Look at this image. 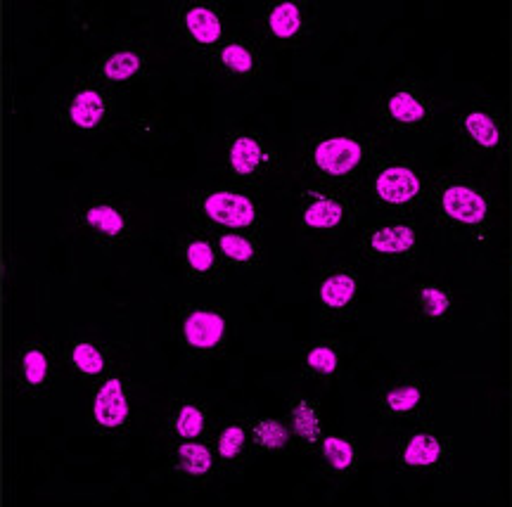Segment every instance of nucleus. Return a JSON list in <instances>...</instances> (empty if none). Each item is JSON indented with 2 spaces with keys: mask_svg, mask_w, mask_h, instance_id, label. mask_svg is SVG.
Here are the masks:
<instances>
[{
  "mask_svg": "<svg viewBox=\"0 0 512 507\" xmlns=\"http://www.w3.org/2000/svg\"><path fill=\"white\" fill-rule=\"evenodd\" d=\"M427 211L441 242L465 254H482L501 230V200L475 176L439 169L432 171Z\"/></svg>",
  "mask_w": 512,
  "mask_h": 507,
  "instance_id": "obj_1",
  "label": "nucleus"
},
{
  "mask_svg": "<svg viewBox=\"0 0 512 507\" xmlns=\"http://www.w3.org/2000/svg\"><path fill=\"white\" fill-rule=\"evenodd\" d=\"M430 190L432 171L418 154L382 147L358 190V200L375 216L420 218L430 204Z\"/></svg>",
  "mask_w": 512,
  "mask_h": 507,
  "instance_id": "obj_2",
  "label": "nucleus"
},
{
  "mask_svg": "<svg viewBox=\"0 0 512 507\" xmlns=\"http://www.w3.org/2000/svg\"><path fill=\"white\" fill-rule=\"evenodd\" d=\"M382 145L375 133L323 131L304 140L302 169L309 181L358 195Z\"/></svg>",
  "mask_w": 512,
  "mask_h": 507,
  "instance_id": "obj_3",
  "label": "nucleus"
},
{
  "mask_svg": "<svg viewBox=\"0 0 512 507\" xmlns=\"http://www.w3.org/2000/svg\"><path fill=\"white\" fill-rule=\"evenodd\" d=\"M439 121L441 98L422 81H394L377 102V126L387 138H427L437 131Z\"/></svg>",
  "mask_w": 512,
  "mask_h": 507,
  "instance_id": "obj_4",
  "label": "nucleus"
},
{
  "mask_svg": "<svg viewBox=\"0 0 512 507\" xmlns=\"http://www.w3.org/2000/svg\"><path fill=\"white\" fill-rule=\"evenodd\" d=\"M121 107V91L100 81L93 72L76 76L55 100V119L67 133L91 138L114 126Z\"/></svg>",
  "mask_w": 512,
  "mask_h": 507,
  "instance_id": "obj_5",
  "label": "nucleus"
},
{
  "mask_svg": "<svg viewBox=\"0 0 512 507\" xmlns=\"http://www.w3.org/2000/svg\"><path fill=\"white\" fill-rule=\"evenodd\" d=\"M425 249V226L420 218L373 216L354 240L358 261L373 268L411 266Z\"/></svg>",
  "mask_w": 512,
  "mask_h": 507,
  "instance_id": "obj_6",
  "label": "nucleus"
},
{
  "mask_svg": "<svg viewBox=\"0 0 512 507\" xmlns=\"http://www.w3.org/2000/svg\"><path fill=\"white\" fill-rule=\"evenodd\" d=\"M358 195L332 185L306 181L294 192V221L297 230L309 237H335L356 228L363 216Z\"/></svg>",
  "mask_w": 512,
  "mask_h": 507,
  "instance_id": "obj_7",
  "label": "nucleus"
},
{
  "mask_svg": "<svg viewBox=\"0 0 512 507\" xmlns=\"http://www.w3.org/2000/svg\"><path fill=\"white\" fill-rule=\"evenodd\" d=\"M283 169V152L266 133L238 126L223 136L221 171L226 183L261 190L273 183Z\"/></svg>",
  "mask_w": 512,
  "mask_h": 507,
  "instance_id": "obj_8",
  "label": "nucleus"
},
{
  "mask_svg": "<svg viewBox=\"0 0 512 507\" xmlns=\"http://www.w3.org/2000/svg\"><path fill=\"white\" fill-rule=\"evenodd\" d=\"M192 216L207 230H240L261 235L266 228L259 190L235 183L192 192Z\"/></svg>",
  "mask_w": 512,
  "mask_h": 507,
  "instance_id": "obj_9",
  "label": "nucleus"
},
{
  "mask_svg": "<svg viewBox=\"0 0 512 507\" xmlns=\"http://www.w3.org/2000/svg\"><path fill=\"white\" fill-rule=\"evenodd\" d=\"M451 131L456 150L470 162H498L508 152V112L501 100H472L453 117Z\"/></svg>",
  "mask_w": 512,
  "mask_h": 507,
  "instance_id": "obj_10",
  "label": "nucleus"
},
{
  "mask_svg": "<svg viewBox=\"0 0 512 507\" xmlns=\"http://www.w3.org/2000/svg\"><path fill=\"white\" fill-rule=\"evenodd\" d=\"M453 460V436L422 420L406 427L394 451V470L411 479H437Z\"/></svg>",
  "mask_w": 512,
  "mask_h": 507,
  "instance_id": "obj_11",
  "label": "nucleus"
},
{
  "mask_svg": "<svg viewBox=\"0 0 512 507\" xmlns=\"http://www.w3.org/2000/svg\"><path fill=\"white\" fill-rule=\"evenodd\" d=\"M434 406V382L420 370L389 377L375 394L377 420L387 427H411L427 420Z\"/></svg>",
  "mask_w": 512,
  "mask_h": 507,
  "instance_id": "obj_12",
  "label": "nucleus"
},
{
  "mask_svg": "<svg viewBox=\"0 0 512 507\" xmlns=\"http://www.w3.org/2000/svg\"><path fill=\"white\" fill-rule=\"evenodd\" d=\"M176 337L185 354L200 361L226 354L230 316L221 304H188L178 311Z\"/></svg>",
  "mask_w": 512,
  "mask_h": 507,
  "instance_id": "obj_13",
  "label": "nucleus"
},
{
  "mask_svg": "<svg viewBox=\"0 0 512 507\" xmlns=\"http://www.w3.org/2000/svg\"><path fill=\"white\" fill-rule=\"evenodd\" d=\"M311 297L323 325L354 318L363 297V275L351 263H328L313 278Z\"/></svg>",
  "mask_w": 512,
  "mask_h": 507,
  "instance_id": "obj_14",
  "label": "nucleus"
},
{
  "mask_svg": "<svg viewBox=\"0 0 512 507\" xmlns=\"http://www.w3.org/2000/svg\"><path fill=\"white\" fill-rule=\"evenodd\" d=\"M211 69L233 88L259 86L266 74V48L254 34H230L209 55Z\"/></svg>",
  "mask_w": 512,
  "mask_h": 507,
  "instance_id": "obj_15",
  "label": "nucleus"
},
{
  "mask_svg": "<svg viewBox=\"0 0 512 507\" xmlns=\"http://www.w3.org/2000/svg\"><path fill=\"white\" fill-rule=\"evenodd\" d=\"M174 24L185 46L207 57L230 36L226 5L214 0H188L176 5Z\"/></svg>",
  "mask_w": 512,
  "mask_h": 507,
  "instance_id": "obj_16",
  "label": "nucleus"
},
{
  "mask_svg": "<svg viewBox=\"0 0 512 507\" xmlns=\"http://www.w3.org/2000/svg\"><path fill=\"white\" fill-rule=\"evenodd\" d=\"M313 10L304 0H273L261 8L256 38L268 48H297L309 38Z\"/></svg>",
  "mask_w": 512,
  "mask_h": 507,
  "instance_id": "obj_17",
  "label": "nucleus"
},
{
  "mask_svg": "<svg viewBox=\"0 0 512 507\" xmlns=\"http://www.w3.org/2000/svg\"><path fill=\"white\" fill-rule=\"evenodd\" d=\"M88 422L98 434H124L133 422L131 387L121 372H107L95 382L91 403H88Z\"/></svg>",
  "mask_w": 512,
  "mask_h": 507,
  "instance_id": "obj_18",
  "label": "nucleus"
},
{
  "mask_svg": "<svg viewBox=\"0 0 512 507\" xmlns=\"http://www.w3.org/2000/svg\"><path fill=\"white\" fill-rule=\"evenodd\" d=\"M76 226L95 245H121L131 235V218L126 204L110 195H91L76 207Z\"/></svg>",
  "mask_w": 512,
  "mask_h": 507,
  "instance_id": "obj_19",
  "label": "nucleus"
},
{
  "mask_svg": "<svg viewBox=\"0 0 512 507\" xmlns=\"http://www.w3.org/2000/svg\"><path fill=\"white\" fill-rule=\"evenodd\" d=\"M12 382L19 394L43 396L57 382V361L53 349L38 339H27L12 356Z\"/></svg>",
  "mask_w": 512,
  "mask_h": 507,
  "instance_id": "obj_20",
  "label": "nucleus"
},
{
  "mask_svg": "<svg viewBox=\"0 0 512 507\" xmlns=\"http://www.w3.org/2000/svg\"><path fill=\"white\" fill-rule=\"evenodd\" d=\"M178 259H181L185 278L197 285H219L228 278L214 235L202 226L183 237L181 247H178Z\"/></svg>",
  "mask_w": 512,
  "mask_h": 507,
  "instance_id": "obj_21",
  "label": "nucleus"
},
{
  "mask_svg": "<svg viewBox=\"0 0 512 507\" xmlns=\"http://www.w3.org/2000/svg\"><path fill=\"white\" fill-rule=\"evenodd\" d=\"M166 465L171 479L185 486H204L219 477V460L211 439L171 441Z\"/></svg>",
  "mask_w": 512,
  "mask_h": 507,
  "instance_id": "obj_22",
  "label": "nucleus"
},
{
  "mask_svg": "<svg viewBox=\"0 0 512 507\" xmlns=\"http://www.w3.org/2000/svg\"><path fill=\"white\" fill-rule=\"evenodd\" d=\"M316 453L320 455V470H323L325 477L339 486L351 484L358 470H361L363 451L358 439H354L351 434H325Z\"/></svg>",
  "mask_w": 512,
  "mask_h": 507,
  "instance_id": "obj_23",
  "label": "nucleus"
},
{
  "mask_svg": "<svg viewBox=\"0 0 512 507\" xmlns=\"http://www.w3.org/2000/svg\"><path fill=\"white\" fill-rule=\"evenodd\" d=\"M219 247L221 261L228 273H254L264 266L266 252L261 235L240 230H209Z\"/></svg>",
  "mask_w": 512,
  "mask_h": 507,
  "instance_id": "obj_24",
  "label": "nucleus"
},
{
  "mask_svg": "<svg viewBox=\"0 0 512 507\" xmlns=\"http://www.w3.org/2000/svg\"><path fill=\"white\" fill-rule=\"evenodd\" d=\"M214 429V415L209 406L197 399H176L164 420V432L171 441L211 439Z\"/></svg>",
  "mask_w": 512,
  "mask_h": 507,
  "instance_id": "obj_25",
  "label": "nucleus"
},
{
  "mask_svg": "<svg viewBox=\"0 0 512 507\" xmlns=\"http://www.w3.org/2000/svg\"><path fill=\"white\" fill-rule=\"evenodd\" d=\"M211 444H214L216 460H219V474H240L254 455L249 420H233L214 429Z\"/></svg>",
  "mask_w": 512,
  "mask_h": 507,
  "instance_id": "obj_26",
  "label": "nucleus"
},
{
  "mask_svg": "<svg viewBox=\"0 0 512 507\" xmlns=\"http://www.w3.org/2000/svg\"><path fill=\"white\" fill-rule=\"evenodd\" d=\"M147 67V50L140 43H119L95 60L91 72L114 88L136 81Z\"/></svg>",
  "mask_w": 512,
  "mask_h": 507,
  "instance_id": "obj_27",
  "label": "nucleus"
},
{
  "mask_svg": "<svg viewBox=\"0 0 512 507\" xmlns=\"http://www.w3.org/2000/svg\"><path fill=\"white\" fill-rule=\"evenodd\" d=\"M287 422H290L294 444H299L304 451H318L320 441L325 436L323 427V410L320 403L311 396L294 394L287 403Z\"/></svg>",
  "mask_w": 512,
  "mask_h": 507,
  "instance_id": "obj_28",
  "label": "nucleus"
},
{
  "mask_svg": "<svg viewBox=\"0 0 512 507\" xmlns=\"http://www.w3.org/2000/svg\"><path fill=\"white\" fill-rule=\"evenodd\" d=\"M456 292L453 287H448L446 282L439 280H425L415 287L413 292V308L415 316H418L422 323L439 325L446 323L448 318L456 311Z\"/></svg>",
  "mask_w": 512,
  "mask_h": 507,
  "instance_id": "obj_29",
  "label": "nucleus"
},
{
  "mask_svg": "<svg viewBox=\"0 0 512 507\" xmlns=\"http://www.w3.org/2000/svg\"><path fill=\"white\" fill-rule=\"evenodd\" d=\"M344 346L337 339H316L304 349L302 354V372L309 380L330 384L342 372Z\"/></svg>",
  "mask_w": 512,
  "mask_h": 507,
  "instance_id": "obj_30",
  "label": "nucleus"
},
{
  "mask_svg": "<svg viewBox=\"0 0 512 507\" xmlns=\"http://www.w3.org/2000/svg\"><path fill=\"white\" fill-rule=\"evenodd\" d=\"M67 363L81 382H98L110 372V356H107L105 346L93 339H74L67 346Z\"/></svg>",
  "mask_w": 512,
  "mask_h": 507,
  "instance_id": "obj_31",
  "label": "nucleus"
},
{
  "mask_svg": "<svg viewBox=\"0 0 512 507\" xmlns=\"http://www.w3.org/2000/svg\"><path fill=\"white\" fill-rule=\"evenodd\" d=\"M249 434L254 453H285L294 446L290 422L283 417H252Z\"/></svg>",
  "mask_w": 512,
  "mask_h": 507,
  "instance_id": "obj_32",
  "label": "nucleus"
}]
</instances>
